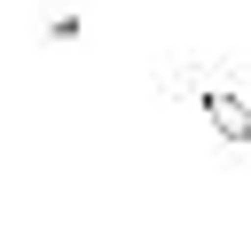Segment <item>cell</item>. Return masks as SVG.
<instances>
[{
	"label": "cell",
	"instance_id": "1",
	"mask_svg": "<svg viewBox=\"0 0 251 251\" xmlns=\"http://www.w3.org/2000/svg\"><path fill=\"white\" fill-rule=\"evenodd\" d=\"M196 110H204V126H212L220 141H235V149L251 141V102H243V94H227V86H204V94H196Z\"/></svg>",
	"mask_w": 251,
	"mask_h": 251
}]
</instances>
